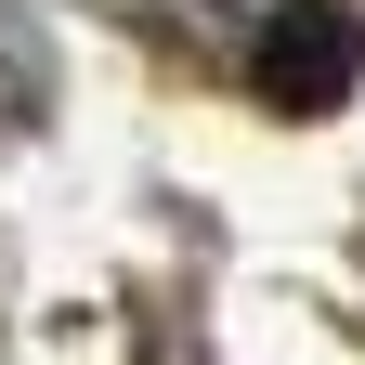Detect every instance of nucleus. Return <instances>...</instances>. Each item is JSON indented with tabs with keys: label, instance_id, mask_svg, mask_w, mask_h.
Listing matches in <instances>:
<instances>
[{
	"label": "nucleus",
	"instance_id": "nucleus-1",
	"mask_svg": "<svg viewBox=\"0 0 365 365\" xmlns=\"http://www.w3.org/2000/svg\"><path fill=\"white\" fill-rule=\"evenodd\" d=\"M352 78H365V14H352V0H287V14L261 26V105L327 118Z\"/></svg>",
	"mask_w": 365,
	"mask_h": 365
}]
</instances>
